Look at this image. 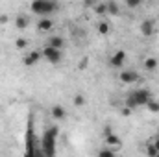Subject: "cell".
<instances>
[{"mask_svg":"<svg viewBox=\"0 0 159 157\" xmlns=\"http://www.w3.org/2000/svg\"><path fill=\"white\" fill-rule=\"evenodd\" d=\"M152 96H154V94L150 92V89H146V87H137V89H133V91L128 92V96H126V105H129L131 109L144 107Z\"/></svg>","mask_w":159,"mask_h":157,"instance_id":"1","label":"cell"},{"mask_svg":"<svg viewBox=\"0 0 159 157\" xmlns=\"http://www.w3.org/2000/svg\"><path fill=\"white\" fill-rule=\"evenodd\" d=\"M59 135L57 126H50L44 129L43 137H41V146H43V154L44 155H54L56 154V139Z\"/></svg>","mask_w":159,"mask_h":157,"instance_id":"2","label":"cell"},{"mask_svg":"<svg viewBox=\"0 0 159 157\" xmlns=\"http://www.w3.org/2000/svg\"><path fill=\"white\" fill-rule=\"evenodd\" d=\"M32 13L39 15V17H50L52 13H56L59 9L57 0H32L30 4Z\"/></svg>","mask_w":159,"mask_h":157,"instance_id":"3","label":"cell"},{"mask_svg":"<svg viewBox=\"0 0 159 157\" xmlns=\"http://www.w3.org/2000/svg\"><path fill=\"white\" fill-rule=\"evenodd\" d=\"M43 59H46L50 65H57L63 61V48H56V46H44L43 50Z\"/></svg>","mask_w":159,"mask_h":157,"instance_id":"4","label":"cell"},{"mask_svg":"<svg viewBox=\"0 0 159 157\" xmlns=\"http://www.w3.org/2000/svg\"><path fill=\"white\" fill-rule=\"evenodd\" d=\"M119 79L120 83H137V81H141V74L137 72V70H133V69H120L119 72Z\"/></svg>","mask_w":159,"mask_h":157,"instance_id":"5","label":"cell"},{"mask_svg":"<svg viewBox=\"0 0 159 157\" xmlns=\"http://www.w3.org/2000/svg\"><path fill=\"white\" fill-rule=\"evenodd\" d=\"M126 61H128V54H126L124 50H117V52H113L111 57H109V67L120 70V69H124Z\"/></svg>","mask_w":159,"mask_h":157,"instance_id":"6","label":"cell"},{"mask_svg":"<svg viewBox=\"0 0 159 157\" xmlns=\"http://www.w3.org/2000/svg\"><path fill=\"white\" fill-rule=\"evenodd\" d=\"M156 30H157V26H156V20L154 19H144L139 24V32H141L143 37H154L156 35Z\"/></svg>","mask_w":159,"mask_h":157,"instance_id":"7","label":"cell"},{"mask_svg":"<svg viewBox=\"0 0 159 157\" xmlns=\"http://www.w3.org/2000/svg\"><path fill=\"white\" fill-rule=\"evenodd\" d=\"M41 59H43V52H41V50H32V52L24 54L22 63H24L26 67H34V65H37V63H39Z\"/></svg>","mask_w":159,"mask_h":157,"instance_id":"8","label":"cell"},{"mask_svg":"<svg viewBox=\"0 0 159 157\" xmlns=\"http://www.w3.org/2000/svg\"><path fill=\"white\" fill-rule=\"evenodd\" d=\"M50 117L54 118V120H67V109L63 105L56 104V105L50 107Z\"/></svg>","mask_w":159,"mask_h":157,"instance_id":"9","label":"cell"},{"mask_svg":"<svg viewBox=\"0 0 159 157\" xmlns=\"http://www.w3.org/2000/svg\"><path fill=\"white\" fill-rule=\"evenodd\" d=\"M104 142H106L107 146H113V148H120V144H122V139H120V137L117 135V133H115V131H111V133L104 135Z\"/></svg>","mask_w":159,"mask_h":157,"instance_id":"10","label":"cell"},{"mask_svg":"<svg viewBox=\"0 0 159 157\" xmlns=\"http://www.w3.org/2000/svg\"><path fill=\"white\" fill-rule=\"evenodd\" d=\"M28 26H30V17L24 15V13H19L15 17V28L17 30H26Z\"/></svg>","mask_w":159,"mask_h":157,"instance_id":"11","label":"cell"},{"mask_svg":"<svg viewBox=\"0 0 159 157\" xmlns=\"http://www.w3.org/2000/svg\"><path fill=\"white\" fill-rule=\"evenodd\" d=\"M52 28H54V20L50 17H41L37 20V30L39 32H50Z\"/></svg>","mask_w":159,"mask_h":157,"instance_id":"12","label":"cell"},{"mask_svg":"<svg viewBox=\"0 0 159 157\" xmlns=\"http://www.w3.org/2000/svg\"><path fill=\"white\" fill-rule=\"evenodd\" d=\"M143 67H144V70H148V72H156V70H157V67H159L157 57H154V56L146 57V59H144V63H143Z\"/></svg>","mask_w":159,"mask_h":157,"instance_id":"13","label":"cell"},{"mask_svg":"<svg viewBox=\"0 0 159 157\" xmlns=\"http://www.w3.org/2000/svg\"><path fill=\"white\" fill-rule=\"evenodd\" d=\"M46 44H48V46H56V48H63V46H65V39H63L61 35H50V37L46 39Z\"/></svg>","mask_w":159,"mask_h":157,"instance_id":"14","label":"cell"},{"mask_svg":"<svg viewBox=\"0 0 159 157\" xmlns=\"http://www.w3.org/2000/svg\"><path fill=\"white\" fill-rule=\"evenodd\" d=\"M96 30H98L100 35H109V34H111V24H109L107 20H100V22L96 24Z\"/></svg>","mask_w":159,"mask_h":157,"instance_id":"15","label":"cell"},{"mask_svg":"<svg viewBox=\"0 0 159 157\" xmlns=\"http://www.w3.org/2000/svg\"><path fill=\"white\" fill-rule=\"evenodd\" d=\"M106 7H107V15H119L120 13V6H119V2H115V0L106 2Z\"/></svg>","mask_w":159,"mask_h":157,"instance_id":"16","label":"cell"},{"mask_svg":"<svg viewBox=\"0 0 159 157\" xmlns=\"http://www.w3.org/2000/svg\"><path fill=\"white\" fill-rule=\"evenodd\" d=\"M144 107H148V111H150V113H159V100L152 96V98L148 100V104H146Z\"/></svg>","mask_w":159,"mask_h":157,"instance_id":"17","label":"cell"},{"mask_svg":"<svg viewBox=\"0 0 159 157\" xmlns=\"http://www.w3.org/2000/svg\"><path fill=\"white\" fill-rule=\"evenodd\" d=\"M93 11H94L96 15H107V7H106V2L94 4V6H93Z\"/></svg>","mask_w":159,"mask_h":157,"instance_id":"18","label":"cell"},{"mask_svg":"<svg viewBox=\"0 0 159 157\" xmlns=\"http://www.w3.org/2000/svg\"><path fill=\"white\" fill-rule=\"evenodd\" d=\"M146 154H148L150 157H159V150L152 144V142H150V141L146 142Z\"/></svg>","mask_w":159,"mask_h":157,"instance_id":"19","label":"cell"},{"mask_svg":"<svg viewBox=\"0 0 159 157\" xmlns=\"http://www.w3.org/2000/svg\"><path fill=\"white\" fill-rule=\"evenodd\" d=\"M15 48H17V50H26V48H28V39L19 37V39L15 41Z\"/></svg>","mask_w":159,"mask_h":157,"instance_id":"20","label":"cell"},{"mask_svg":"<svg viewBox=\"0 0 159 157\" xmlns=\"http://www.w3.org/2000/svg\"><path fill=\"white\" fill-rule=\"evenodd\" d=\"M98 155H100V157H113V155H115V150H113L111 146H107V148L98 150Z\"/></svg>","mask_w":159,"mask_h":157,"instance_id":"21","label":"cell"},{"mask_svg":"<svg viewBox=\"0 0 159 157\" xmlns=\"http://www.w3.org/2000/svg\"><path fill=\"white\" fill-rule=\"evenodd\" d=\"M72 102H74L76 107H83V105H85V96H83V94H74V100H72Z\"/></svg>","mask_w":159,"mask_h":157,"instance_id":"22","label":"cell"},{"mask_svg":"<svg viewBox=\"0 0 159 157\" xmlns=\"http://www.w3.org/2000/svg\"><path fill=\"white\" fill-rule=\"evenodd\" d=\"M143 2H144V0H124V4H126L128 7H131V9H133V7H139Z\"/></svg>","mask_w":159,"mask_h":157,"instance_id":"23","label":"cell"},{"mask_svg":"<svg viewBox=\"0 0 159 157\" xmlns=\"http://www.w3.org/2000/svg\"><path fill=\"white\" fill-rule=\"evenodd\" d=\"M131 111H133V109H131L129 105H126V107H122V111H120V113H122L124 117H129V115H131Z\"/></svg>","mask_w":159,"mask_h":157,"instance_id":"24","label":"cell"},{"mask_svg":"<svg viewBox=\"0 0 159 157\" xmlns=\"http://www.w3.org/2000/svg\"><path fill=\"white\" fill-rule=\"evenodd\" d=\"M7 20H9V17H7V15H0V26L7 24Z\"/></svg>","mask_w":159,"mask_h":157,"instance_id":"25","label":"cell"},{"mask_svg":"<svg viewBox=\"0 0 159 157\" xmlns=\"http://www.w3.org/2000/svg\"><path fill=\"white\" fill-rule=\"evenodd\" d=\"M150 142H152V144H154V146H156V148L159 150V137H157V135H154V139H152Z\"/></svg>","mask_w":159,"mask_h":157,"instance_id":"26","label":"cell"},{"mask_svg":"<svg viewBox=\"0 0 159 157\" xmlns=\"http://www.w3.org/2000/svg\"><path fill=\"white\" fill-rule=\"evenodd\" d=\"M156 135H157V137H159V128H157V131H156Z\"/></svg>","mask_w":159,"mask_h":157,"instance_id":"27","label":"cell"}]
</instances>
